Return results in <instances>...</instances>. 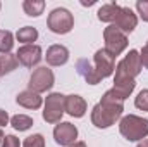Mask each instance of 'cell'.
Wrapping results in <instances>:
<instances>
[{
  "label": "cell",
  "instance_id": "6da1fadb",
  "mask_svg": "<svg viewBox=\"0 0 148 147\" xmlns=\"http://www.w3.org/2000/svg\"><path fill=\"white\" fill-rule=\"evenodd\" d=\"M124 97L117 94L114 88L107 90L102 97V101L91 111V123L97 128H109L112 126L124 111Z\"/></svg>",
  "mask_w": 148,
  "mask_h": 147
},
{
  "label": "cell",
  "instance_id": "7a4b0ae2",
  "mask_svg": "<svg viewBox=\"0 0 148 147\" xmlns=\"http://www.w3.org/2000/svg\"><path fill=\"white\" fill-rule=\"evenodd\" d=\"M119 132L129 142L143 140L148 137V119L140 118L136 114H127L119 123Z\"/></svg>",
  "mask_w": 148,
  "mask_h": 147
},
{
  "label": "cell",
  "instance_id": "3957f363",
  "mask_svg": "<svg viewBox=\"0 0 148 147\" xmlns=\"http://www.w3.org/2000/svg\"><path fill=\"white\" fill-rule=\"evenodd\" d=\"M47 24H48V30H50L52 33L66 35V33H69L74 28V17L67 9L57 7V9H53V10L48 14Z\"/></svg>",
  "mask_w": 148,
  "mask_h": 147
},
{
  "label": "cell",
  "instance_id": "277c9868",
  "mask_svg": "<svg viewBox=\"0 0 148 147\" xmlns=\"http://www.w3.org/2000/svg\"><path fill=\"white\" fill-rule=\"evenodd\" d=\"M66 112V95L53 92L45 101L43 109V119L47 123H59L62 119V114Z\"/></svg>",
  "mask_w": 148,
  "mask_h": 147
},
{
  "label": "cell",
  "instance_id": "5b68a950",
  "mask_svg": "<svg viewBox=\"0 0 148 147\" xmlns=\"http://www.w3.org/2000/svg\"><path fill=\"white\" fill-rule=\"evenodd\" d=\"M103 40H105V50L110 54V55H119L121 52H124L126 50V47H127V37L121 31V30H117L114 24L110 26H107L105 28V31H103Z\"/></svg>",
  "mask_w": 148,
  "mask_h": 147
},
{
  "label": "cell",
  "instance_id": "8992f818",
  "mask_svg": "<svg viewBox=\"0 0 148 147\" xmlns=\"http://www.w3.org/2000/svg\"><path fill=\"white\" fill-rule=\"evenodd\" d=\"M53 81H55V76L52 73V69H48L47 66H41L36 68L31 76H29V90L35 92V94H41V92H47L53 87Z\"/></svg>",
  "mask_w": 148,
  "mask_h": 147
},
{
  "label": "cell",
  "instance_id": "52a82bcc",
  "mask_svg": "<svg viewBox=\"0 0 148 147\" xmlns=\"http://www.w3.org/2000/svg\"><path fill=\"white\" fill-rule=\"evenodd\" d=\"M53 139L59 146L64 147H71L76 144V139H77V128L74 126L73 123L69 121H64L60 125L55 126L53 130Z\"/></svg>",
  "mask_w": 148,
  "mask_h": 147
},
{
  "label": "cell",
  "instance_id": "ba28073f",
  "mask_svg": "<svg viewBox=\"0 0 148 147\" xmlns=\"http://www.w3.org/2000/svg\"><path fill=\"white\" fill-rule=\"evenodd\" d=\"M95 69H97V73L102 80L109 78L115 71V57L110 55L105 49L97 50V54H95Z\"/></svg>",
  "mask_w": 148,
  "mask_h": 147
},
{
  "label": "cell",
  "instance_id": "9c48e42d",
  "mask_svg": "<svg viewBox=\"0 0 148 147\" xmlns=\"http://www.w3.org/2000/svg\"><path fill=\"white\" fill-rule=\"evenodd\" d=\"M16 57H17V61L23 64V66H26V68H33V66H36L38 62L41 61V47H38V45H23L19 50H17V54H16Z\"/></svg>",
  "mask_w": 148,
  "mask_h": 147
},
{
  "label": "cell",
  "instance_id": "30bf717a",
  "mask_svg": "<svg viewBox=\"0 0 148 147\" xmlns=\"http://www.w3.org/2000/svg\"><path fill=\"white\" fill-rule=\"evenodd\" d=\"M114 23H115L114 26H115L117 30H121V31L126 35V33H131V31L136 28L138 17H136V14H134L129 7H121V10H119V14H117V17H115Z\"/></svg>",
  "mask_w": 148,
  "mask_h": 147
},
{
  "label": "cell",
  "instance_id": "8fae6325",
  "mask_svg": "<svg viewBox=\"0 0 148 147\" xmlns=\"http://www.w3.org/2000/svg\"><path fill=\"white\" fill-rule=\"evenodd\" d=\"M76 71L83 76V80H84L88 85H97V83L102 81V78L98 76L97 69L90 64L88 59H79V61L76 62Z\"/></svg>",
  "mask_w": 148,
  "mask_h": 147
},
{
  "label": "cell",
  "instance_id": "7c38bea8",
  "mask_svg": "<svg viewBox=\"0 0 148 147\" xmlns=\"http://www.w3.org/2000/svg\"><path fill=\"white\" fill-rule=\"evenodd\" d=\"M45 57L50 66H62L69 59V50L64 45H52V47H48Z\"/></svg>",
  "mask_w": 148,
  "mask_h": 147
},
{
  "label": "cell",
  "instance_id": "4fadbf2b",
  "mask_svg": "<svg viewBox=\"0 0 148 147\" xmlns=\"http://www.w3.org/2000/svg\"><path fill=\"white\" fill-rule=\"evenodd\" d=\"M66 112L73 118H83L86 112V101L79 95H66Z\"/></svg>",
  "mask_w": 148,
  "mask_h": 147
},
{
  "label": "cell",
  "instance_id": "5bb4252c",
  "mask_svg": "<svg viewBox=\"0 0 148 147\" xmlns=\"http://www.w3.org/2000/svg\"><path fill=\"white\" fill-rule=\"evenodd\" d=\"M16 102H17L19 106L26 107V109H38L43 101H41L40 94H35V92H31V90H24V92L17 94Z\"/></svg>",
  "mask_w": 148,
  "mask_h": 147
},
{
  "label": "cell",
  "instance_id": "9a60e30c",
  "mask_svg": "<svg viewBox=\"0 0 148 147\" xmlns=\"http://www.w3.org/2000/svg\"><path fill=\"white\" fill-rule=\"evenodd\" d=\"M121 10V5L117 3H105L98 9V19L103 21V23H114L117 14Z\"/></svg>",
  "mask_w": 148,
  "mask_h": 147
},
{
  "label": "cell",
  "instance_id": "2e32d148",
  "mask_svg": "<svg viewBox=\"0 0 148 147\" xmlns=\"http://www.w3.org/2000/svg\"><path fill=\"white\" fill-rule=\"evenodd\" d=\"M17 64H19V61H17L16 55H12V54H3V55H0V76L14 71V69L17 68Z\"/></svg>",
  "mask_w": 148,
  "mask_h": 147
},
{
  "label": "cell",
  "instance_id": "e0dca14e",
  "mask_svg": "<svg viewBox=\"0 0 148 147\" xmlns=\"http://www.w3.org/2000/svg\"><path fill=\"white\" fill-rule=\"evenodd\" d=\"M23 9L28 16L31 17H36L40 14H43V9H45V2L43 0H26L23 2Z\"/></svg>",
  "mask_w": 148,
  "mask_h": 147
},
{
  "label": "cell",
  "instance_id": "ac0fdd59",
  "mask_svg": "<svg viewBox=\"0 0 148 147\" xmlns=\"http://www.w3.org/2000/svg\"><path fill=\"white\" fill-rule=\"evenodd\" d=\"M16 37H17L19 42H23L26 45H33V42H36V38H38V31H36V28H33V26H24V28H21L16 33Z\"/></svg>",
  "mask_w": 148,
  "mask_h": 147
},
{
  "label": "cell",
  "instance_id": "d6986e66",
  "mask_svg": "<svg viewBox=\"0 0 148 147\" xmlns=\"http://www.w3.org/2000/svg\"><path fill=\"white\" fill-rule=\"evenodd\" d=\"M10 125L19 132H26V130H29L33 126V119L29 116H26V114H16V116L10 118Z\"/></svg>",
  "mask_w": 148,
  "mask_h": 147
},
{
  "label": "cell",
  "instance_id": "ffe728a7",
  "mask_svg": "<svg viewBox=\"0 0 148 147\" xmlns=\"http://www.w3.org/2000/svg\"><path fill=\"white\" fill-rule=\"evenodd\" d=\"M14 47V35L9 30H0V54H9Z\"/></svg>",
  "mask_w": 148,
  "mask_h": 147
},
{
  "label": "cell",
  "instance_id": "44dd1931",
  "mask_svg": "<svg viewBox=\"0 0 148 147\" xmlns=\"http://www.w3.org/2000/svg\"><path fill=\"white\" fill-rule=\"evenodd\" d=\"M23 147H45V139H43V135H41V133L29 135V137L24 140Z\"/></svg>",
  "mask_w": 148,
  "mask_h": 147
},
{
  "label": "cell",
  "instance_id": "7402d4cb",
  "mask_svg": "<svg viewBox=\"0 0 148 147\" xmlns=\"http://www.w3.org/2000/svg\"><path fill=\"white\" fill-rule=\"evenodd\" d=\"M134 106L141 111H148V88L141 90L138 94V97L134 99Z\"/></svg>",
  "mask_w": 148,
  "mask_h": 147
},
{
  "label": "cell",
  "instance_id": "603a6c76",
  "mask_svg": "<svg viewBox=\"0 0 148 147\" xmlns=\"http://www.w3.org/2000/svg\"><path fill=\"white\" fill-rule=\"evenodd\" d=\"M136 9H138L140 17L148 23V0H138L136 2Z\"/></svg>",
  "mask_w": 148,
  "mask_h": 147
},
{
  "label": "cell",
  "instance_id": "cb8c5ba5",
  "mask_svg": "<svg viewBox=\"0 0 148 147\" xmlns=\"http://www.w3.org/2000/svg\"><path fill=\"white\" fill-rule=\"evenodd\" d=\"M2 147H21V144H19V139L17 137L5 135L3 137V142H2Z\"/></svg>",
  "mask_w": 148,
  "mask_h": 147
},
{
  "label": "cell",
  "instance_id": "d4e9b609",
  "mask_svg": "<svg viewBox=\"0 0 148 147\" xmlns=\"http://www.w3.org/2000/svg\"><path fill=\"white\" fill-rule=\"evenodd\" d=\"M140 61H141V66L148 69V42H147V45L143 47L141 54H140Z\"/></svg>",
  "mask_w": 148,
  "mask_h": 147
},
{
  "label": "cell",
  "instance_id": "484cf974",
  "mask_svg": "<svg viewBox=\"0 0 148 147\" xmlns=\"http://www.w3.org/2000/svg\"><path fill=\"white\" fill-rule=\"evenodd\" d=\"M9 123V114H7V111L0 109V126H5Z\"/></svg>",
  "mask_w": 148,
  "mask_h": 147
},
{
  "label": "cell",
  "instance_id": "4316f807",
  "mask_svg": "<svg viewBox=\"0 0 148 147\" xmlns=\"http://www.w3.org/2000/svg\"><path fill=\"white\" fill-rule=\"evenodd\" d=\"M138 147H148V139H143V140L138 144Z\"/></svg>",
  "mask_w": 148,
  "mask_h": 147
},
{
  "label": "cell",
  "instance_id": "83f0119b",
  "mask_svg": "<svg viewBox=\"0 0 148 147\" xmlns=\"http://www.w3.org/2000/svg\"><path fill=\"white\" fill-rule=\"evenodd\" d=\"M71 147H86V144H84V142H76V144L71 146Z\"/></svg>",
  "mask_w": 148,
  "mask_h": 147
},
{
  "label": "cell",
  "instance_id": "f1b7e54d",
  "mask_svg": "<svg viewBox=\"0 0 148 147\" xmlns=\"http://www.w3.org/2000/svg\"><path fill=\"white\" fill-rule=\"evenodd\" d=\"M81 3H83V5H93V3H95V2H93V0H91V2H84V0H83V2H81Z\"/></svg>",
  "mask_w": 148,
  "mask_h": 147
},
{
  "label": "cell",
  "instance_id": "f546056e",
  "mask_svg": "<svg viewBox=\"0 0 148 147\" xmlns=\"http://www.w3.org/2000/svg\"><path fill=\"white\" fill-rule=\"evenodd\" d=\"M3 142V133H2V130H0V144Z\"/></svg>",
  "mask_w": 148,
  "mask_h": 147
},
{
  "label": "cell",
  "instance_id": "4dcf8cb0",
  "mask_svg": "<svg viewBox=\"0 0 148 147\" xmlns=\"http://www.w3.org/2000/svg\"><path fill=\"white\" fill-rule=\"evenodd\" d=\"M0 7H2V3H0Z\"/></svg>",
  "mask_w": 148,
  "mask_h": 147
}]
</instances>
